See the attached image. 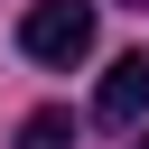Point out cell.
I'll return each instance as SVG.
<instances>
[{
	"label": "cell",
	"instance_id": "cell-4",
	"mask_svg": "<svg viewBox=\"0 0 149 149\" xmlns=\"http://www.w3.org/2000/svg\"><path fill=\"white\" fill-rule=\"evenodd\" d=\"M130 149H149V130H130Z\"/></svg>",
	"mask_w": 149,
	"mask_h": 149
},
{
	"label": "cell",
	"instance_id": "cell-1",
	"mask_svg": "<svg viewBox=\"0 0 149 149\" xmlns=\"http://www.w3.org/2000/svg\"><path fill=\"white\" fill-rule=\"evenodd\" d=\"M19 47L37 65H84L93 56V0H37L19 19Z\"/></svg>",
	"mask_w": 149,
	"mask_h": 149
},
{
	"label": "cell",
	"instance_id": "cell-2",
	"mask_svg": "<svg viewBox=\"0 0 149 149\" xmlns=\"http://www.w3.org/2000/svg\"><path fill=\"white\" fill-rule=\"evenodd\" d=\"M140 112H149V56H112L102 93H93V121L102 130H140Z\"/></svg>",
	"mask_w": 149,
	"mask_h": 149
},
{
	"label": "cell",
	"instance_id": "cell-5",
	"mask_svg": "<svg viewBox=\"0 0 149 149\" xmlns=\"http://www.w3.org/2000/svg\"><path fill=\"white\" fill-rule=\"evenodd\" d=\"M121 9H140V19H149V0H121Z\"/></svg>",
	"mask_w": 149,
	"mask_h": 149
},
{
	"label": "cell",
	"instance_id": "cell-3",
	"mask_svg": "<svg viewBox=\"0 0 149 149\" xmlns=\"http://www.w3.org/2000/svg\"><path fill=\"white\" fill-rule=\"evenodd\" d=\"M9 149H74V112H56V102H47V112H28Z\"/></svg>",
	"mask_w": 149,
	"mask_h": 149
}]
</instances>
